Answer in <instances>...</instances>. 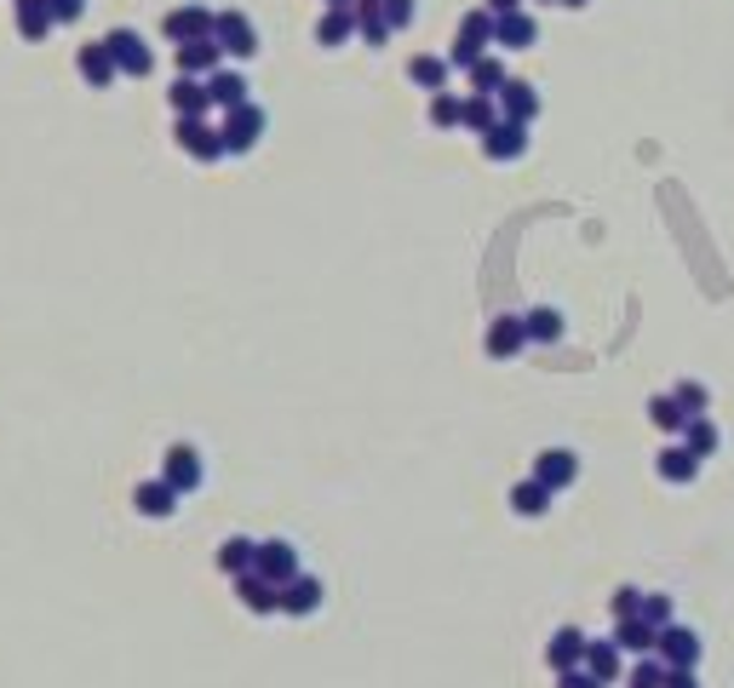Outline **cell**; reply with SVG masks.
<instances>
[{
	"instance_id": "6da1fadb",
	"label": "cell",
	"mask_w": 734,
	"mask_h": 688,
	"mask_svg": "<svg viewBox=\"0 0 734 688\" xmlns=\"http://www.w3.org/2000/svg\"><path fill=\"white\" fill-rule=\"evenodd\" d=\"M488 46H494V12H488V7H476V12L460 18V35H453L448 64H453V69H471L476 58L488 53Z\"/></svg>"
},
{
	"instance_id": "7a4b0ae2",
	"label": "cell",
	"mask_w": 734,
	"mask_h": 688,
	"mask_svg": "<svg viewBox=\"0 0 734 688\" xmlns=\"http://www.w3.org/2000/svg\"><path fill=\"white\" fill-rule=\"evenodd\" d=\"M172 138H179V149L190 161H201V167H213V161H224V133L207 121V115H179V126H172Z\"/></svg>"
},
{
	"instance_id": "3957f363",
	"label": "cell",
	"mask_w": 734,
	"mask_h": 688,
	"mask_svg": "<svg viewBox=\"0 0 734 688\" xmlns=\"http://www.w3.org/2000/svg\"><path fill=\"white\" fill-rule=\"evenodd\" d=\"M104 46H110V58H115L121 75H133V81H149V75H156V53H149V41L138 30H110Z\"/></svg>"
},
{
	"instance_id": "277c9868",
	"label": "cell",
	"mask_w": 734,
	"mask_h": 688,
	"mask_svg": "<svg viewBox=\"0 0 734 688\" xmlns=\"http://www.w3.org/2000/svg\"><path fill=\"white\" fill-rule=\"evenodd\" d=\"M264 110L259 104H241V110H224V156H247V149H259V138H264Z\"/></svg>"
},
{
	"instance_id": "5b68a950",
	"label": "cell",
	"mask_w": 734,
	"mask_h": 688,
	"mask_svg": "<svg viewBox=\"0 0 734 688\" xmlns=\"http://www.w3.org/2000/svg\"><path fill=\"white\" fill-rule=\"evenodd\" d=\"M213 41L224 46V58H259V30H252L247 12H218L213 18Z\"/></svg>"
},
{
	"instance_id": "8992f818",
	"label": "cell",
	"mask_w": 734,
	"mask_h": 688,
	"mask_svg": "<svg viewBox=\"0 0 734 688\" xmlns=\"http://www.w3.org/2000/svg\"><path fill=\"white\" fill-rule=\"evenodd\" d=\"M654 654L666 659V666H695L700 672V631H689V625H660L654 631Z\"/></svg>"
},
{
	"instance_id": "52a82bcc",
	"label": "cell",
	"mask_w": 734,
	"mask_h": 688,
	"mask_svg": "<svg viewBox=\"0 0 734 688\" xmlns=\"http://www.w3.org/2000/svg\"><path fill=\"white\" fill-rule=\"evenodd\" d=\"M213 7H195V0H190V7H172L167 18H161V35L172 41V46H184V41H201V35H213Z\"/></svg>"
},
{
	"instance_id": "ba28073f",
	"label": "cell",
	"mask_w": 734,
	"mask_h": 688,
	"mask_svg": "<svg viewBox=\"0 0 734 688\" xmlns=\"http://www.w3.org/2000/svg\"><path fill=\"white\" fill-rule=\"evenodd\" d=\"M494 104H499V121L534 126V115H540V87H534V81H505V87L494 92Z\"/></svg>"
},
{
	"instance_id": "9c48e42d",
	"label": "cell",
	"mask_w": 734,
	"mask_h": 688,
	"mask_svg": "<svg viewBox=\"0 0 734 688\" xmlns=\"http://www.w3.org/2000/svg\"><path fill=\"white\" fill-rule=\"evenodd\" d=\"M236 597H241L247 614H282V585H270L259 568L236 574Z\"/></svg>"
},
{
	"instance_id": "30bf717a",
	"label": "cell",
	"mask_w": 734,
	"mask_h": 688,
	"mask_svg": "<svg viewBox=\"0 0 734 688\" xmlns=\"http://www.w3.org/2000/svg\"><path fill=\"white\" fill-rule=\"evenodd\" d=\"M161 476H167L179 494H195L207 471H201V453H195L190 442H172V448H167V459H161Z\"/></svg>"
},
{
	"instance_id": "8fae6325",
	"label": "cell",
	"mask_w": 734,
	"mask_h": 688,
	"mask_svg": "<svg viewBox=\"0 0 734 688\" xmlns=\"http://www.w3.org/2000/svg\"><path fill=\"white\" fill-rule=\"evenodd\" d=\"M179 488H172V482L167 476H149V482H138V488H133V505H138V517H149V522H161V517H172V511H179Z\"/></svg>"
},
{
	"instance_id": "7c38bea8",
	"label": "cell",
	"mask_w": 734,
	"mask_h": 688,
	"mask_svg": "<svg viewBox=\"0 0 734 688\" xmlns=\"http://www.w3.org/2000/svg\"><path fill=\"white\" fill-rule=\"evenodd\" d=\"M534 476L545 482L551 494L574 488V482H579V453H568V448H545V453L534 459Z\"/></svg>"
},
{
	"instance_id": "4fadbf2b",
	"label": "cell",
	"mask_w": 734,
	"mask_h": 688,
	"mask_svg": "<svg viewBox=\"0 0 734 688\" xmlns=\"http://www.w3.org/2000/svg\"><path fill=\"white\" fill-rule=\"evenodd\" d=\"M75 69H81V81L98 87V92L121 81V69H115V58H110V46H104V41H87L81 53H75Z\"/></svg>"
},
{
	"instance_id": "5bb4252c",
	"label": "cell",
	"mask_w": 734,
	"mask_h": 688,
	"mask_svg": "<svg viewBox=\"0 0 734 688\" xmlns=\"http://www.w3.org/2000/svg\"><path fill=\"white\" fill-rule=\"evenodd\" d=\"M522 149H528V126L522 121H494L483 133V156L488 161H517Z\"/></svg>"
},
{
	"instance_id": "9a60e30c",
	"label": "cell",
	"mask_w": 734,
	"mask_h": 688,
	"mask_svg": "<svg viewBox=\"0 0 734 688\" xmlns=\"http://www.w3.org/2000/svg\"><path fill=\"white\" fill-rule=\"evenodd\" d=\"M534 41H540V23H534V12L494 18V46H499V53H528Z\"/></svg>"
},
{
	"instance_id": "2e32d148",
	"label": "cell",
	"mask_w": 734,
	"mask_h": 688,
	"mask_svg": "<svg viewBox=\"0 0 734 688\" xmlns=\"http://www.w3.org/2000/svg\"><path fill=\"white\" fill-rule=\"evenodd\" d=\"M700 465H705V459H695L682 442H671V448L654 453V471H660V482H671V488H689V482L700 476Z\"/></svg>"
},
{
	"instance_id": "e0dca14e",
	"label": "cell",
	"mask_w": 734,
	"mask_h": 688,
	"mask_svg": "<svg viewBox=\"0 0 734 688\" xmlns=\"http://www.w3.org/2000/svg\"><path fill=\"white\" fill-rule=\"evenodd\" d=\"M218 69H224V46L213 35L179 46V75H201V81H207V75H218Z\"/></svg>"
},
{
	"instance_id": "ac0fdd59",
	"label": "cell",
	"mask_w": 734,
	"mask_h": 688,
	"mask_svg": "<svg viewBox=\"0 0 734 688\" xmlns=\"http://www.w3.org/2000/svg\"><path fill=\"white\" fill-rule=\"evenodd\" d=\"M252 568H259L270 585H287L293 574H305V568H298V551H293L287 540H264V545H259V563H252Z\"/></svg>"
},
{
	"instance_id": "d6986e66",
	"label": "cell",
	"mask_w": 734,
	"mask_h": 688,
	"mask_svg": "<svg viewBox=\"0 0 734 688\" xmlns=\"http://www.w3.org/2000/svg\"><path fill=\"white\" fill-rule=\"evenodd\" d=\"M586 643H591V636L579 631V625H563V631H556L551 643H545L551 672H574V666H586Z\"/></svg>"
},
{
	"instance_id": "ffe728a7",
	"label": "cell",
	"mask_w": 734,
	"mask_h": 688,
	"mask_svg": "<svg viewBox=\"0 0 734 688\" xmlns=\"http://www.w3.org/2000/svg\"><path fill=\"white\" fill-rule=\"evenodd\" d=\"M167 104L179 115H213V92H207L201 75H179V81L167 87Z\"/></svg>"
},
{
	"instance_id": "44dd1931",
	"label": "cell",
	"mask_w": 734,
	"mask_h": 688,
	"mask_svg": "<svg viewBox=\"0 0 734 688\" xmlns=\"http://www.w3.org/2000/svg\"><path fill=\"white\" fill-rule=\"evenodd\" d=\"M12 23H18L23 41H46L58 30V23H53V0H12Z\"/></svg>"
},
{
	"instance_id": "7402d4cb",
	"label": "cell",
	"mask_w": 734,
	"mask_h": 688,
	"mask_svg": "<svg viewBox=\"0 0 734 688\" xmlns=\"http://www.w3.org/2000/svg\"><path fill=\"white\" fill-rule=\"evenodd\" d=\"M316 608H321V579H316V574H293V579L282 585V614L305 620V614H316Z\"/></svg>"
},
{
	"instance_id": "603a6c76",
	"label": "cell",
	"mask_w": 734,
	"mask_h": 688,
	"mask_svg": "<svg viewBox=\"0 0 734 688\" xmlns=\"http://www.w3.org/2000/svg\"><path fill=\"white\" fill-rule=\"evenodd\" d=\"M483 345H488V356H494V362H511V356L528 345V334H522V316H494Z\"/></svg>"
},
{
	"instance_id": "cb8c5ba5",
	"label": "cell",
	"mask_w": 734,
	"mask_h": 688,
	"mask_svg": "<svg viewBox=\"0 0 734 688\" xmlns=\"http://www.w3.org/2000/svg\"><path fill=\"white\" fill-rule=\"evenodd\" d=\"M586 672L609 688V683H620V672H625V654H620V643L614 636H602V643H586Z\"/></svg>"
},
{
	"instance_id": "d4e9b609",
	"label": "cell",
	"mask_w": 734,
	"mask_h": 688,
	"mask_svg": "<svg viewBox=\"0 0 734 688\" xmlns=\"http://www.w3.org/2000/svg\"><path fill=\"white\" fill-rule=\"evenodd\" d=\"M350 35H357V7H327L321 23H316V46H350Z\"/></svg>"
},
{
	"instance_id": "484cf974",
	"label": "cell",
	"mask_w": 734,
	"mask_h": 688,
	"mask_svg": "<svg viewBox=\"0 0 734 688\" xmlns=\"http://www.w3.org/2000/svg\"><path fill=\"white\" fill-rule=\"evenodd\" d=\"M207 92H213V110H241V104H252V87H247V75L241 69H218V75H207Z\"/></svg>"
},
{
	"instance_id": "4316f807",
	"label": "cell",
	"mask_w": 734,
	"mask_h": 688,
	"mask_svg": "<svg viewBox=\"0 0 734 688\" xmlns=\"http://www.w3.org/2000/svg\"><path fill=\"white\" fill-rule=\"evenodd\" d=\"M448 75H453V64L437 58V53H419V58L408 64V81H414L419 92H448Z\"/></svg>"
},
{
	"instance_id": "83f0119b",
	"label": "cell",
	"mask_w": 734,
	"mask_h": 688,
	"mask_svg": "<svg viewBox=\"0 0 734 688\" xmlns=\"http://www.w3.org/2000/svg\"><path fill=\"white\" fill-rule=\"evenodd\" d=\"M252 563H259V540H247V533H230V540L218 545V568L230 574V579H236V574H247Z\"/></svg>"
},
{
	"instance_id": "f1b7e54d",
	"label": "cell",
	"mask_w": 734,
	"mask_h": 688,
	"mask_svg": "<svg viewBox=\"0 0 734 688\" xmlns=\"http://www.w3.org/2000/svg\"><path fill=\"white\" fill-rule=\"evenodd\" d=\"M551 499H556V494L545 488V482L528 476V482H517V488H511V511H517V517H545Z\"/></svg>"
},
{
	"instance_id": "f546056e",
	"label": "cell",
	"mask_w": 734,
	"mask_h": 688,
	"mask_svg": "<svg viewBox=\"0 0 734 688\" xmlns=\"http://www.w3.org/2000/svg\"><path fill=\"white\" fill-rule=\"evenodd\" d=\"M614 643H620V654H654V625L643 620V614H631V620H620L614 625Z\"/></svg>"
},
{
	"instance_id": "4dcf8cb0",
	"label": "cell",
	"mask_w": 734,
	"mask_h": 688,
	"mask_svg": "<svg viewBox=\"0 0 734 688\" xmlns=\"http://www.w3.org/2000/svg\"><path fill=\"white\" fill-rule=\"evenodd\" d=\"M494 121H499L494 92H471V98H465V110H460V126H465V133H476V138H483Z\"/></svg>"
},
{
	"instance_id": "1f68e13d",
	"label": "cell",
	"mask_w": 734,
	"mask_h": 688,
	"mask_svg": "<svg viewBox=\"0 0 734 688\" xmlns=\"http://www.w3.org/2000/svg\"><path fill=\"white\" fill-rule=\"evenodd\" d=\"M522 334L534 339V345H556V339H563V311H551V304L528 311V316H522Z\"/></svg>"
},
{
	"instance_id": "d6a6232c",
	"label": "cell",
	"mask_w": 734,
	"mask_h": 688,
	"mask_svg": "<svg viewBox=\"0 0 734 688\" xmlns=\"http://www.w3.org/2000/svg\"><path fill=\"white\" fill-rule=\"evenodd\" d=\"M718 442H723V437H718V425L705 419V414H695L689 425H682V448H689L695 459H712V453H718Z\"/></svg>"
},
{
	"instance_id": "836d02e7",
	"label": "cell",
	"mask_w": 734,
	"mask_h": 688,
	"mask_svg": "<svg viewBox=\"0 0 734 688\" xmlns=\"http://www.w3.org/2000/svg\"><path fill=\"white\" fill-rule=\"evenodd\" d=\"M357 35L368 46H385L391 41V23H385V7H379V0H357Z\"/></svg>"
},
{
	"instance_id": "e575fe53",
	"label": "cell",
	"mask_w": 734,
	"mask_h": 688,
	"mask_svg": "<svg viewBox=\"0 0 734 688\" xmlns=\"http://www.w3.org/2000/svg\"><path fill=\"white\" fill-rule=\"evenodd\" d=\"M465 75H471V92H499L505 81H511V75H505V64H499L494 53H483V58H476Z\"/></svg>"
},
{
	"instance_id": "d590c367",
	"label": "cell",
	"mask_w": 734,
	"mask_h": 688,
	"mask_svg": "<svg viewBox=\"0 0 734 688\" xmlns=\"http://www.w3.org/2000/svg\"><path fill=\"white\" fill-rule=\"evenodd\" d=\"M648 419L666 430V437H682V425H689V414L677 407V396H648Z\"/></svg>"
},
{
	"instance_id": "8d00e7d4",
	"label": "cell",
	"mask_w": 734,
	"mask_h": 688,
	"mask_svg": "<svg viewBox=\"0 0 734 688\" xmlns=\"http://www.w3.org/2000/svg\"><path fill=\"white\" fill-rule=\"evenodd\" d=\"M625 688H666V659L660 654H643L637 666L625 672Z\"/></svg>"
},
{
	"instance_id": "74e56055",
	"label": "cell",
	"mask_w": 734,
	"mask_h": 688,
	"mask_svg": "<svg viewBox=\"0 0 734 688\" xmlns=\"http://www.w3.org/2000/svg\"><path fill=\"white\" fill-rule=\"evenodd\" d=\"M460 110H465V98L460 92H430V126H460Z\"/></svg>"
},
{
	"instance_id": "f35d334b",
	"label": "cell",
	"mask_w": 734,
	"mask_h": 688,
	"mask_svg": "<svg viewBox=\"0 0 734 688\" xmlns=\"http://www.w3.org/2000/svg\"><path fill=\"white\" fill-rule=\"evenodd\" d=\"M671 396H677V407H682V414H689V419H695V414H705V407H712V391H705L700 379H682V385H677Z\"/></svg>"
},
{
	"instance_id": "ab89813d",
	"label": "cell",
	"mask_w": 734,
	"mask_h": 688,
	"mask_svg": "<svg viewBox=\"0 0 734 688\" xmlns=\"http://www.w3.org/2000/svg\"><path fill=\"white\" fill-rule=\"evenodd\" d=\"M637 614H643L654 631H660V625L677 620V608H671V597H660V591H643V608H637Z\"/></svg>"
},
{
	"instance_id": "60d3db41",
	"label": "cell",
	"mask_w": 734,
	"mask_h": 688,
	"mask_svg": "<svg viewBox=\"0 0 734 688\" xmlns=\"http://www.w3.org/2000/svg\"><path fill=\"white\" fill-rule=\"evenodd\" d=\"M609 608H614V620H631L643 608V591H637V585H620V591L609 597Z\"/></svg>"
},
{
	"instance_id": "b9f144b4",
	"label": "cell",
	"mask_w": 734,
	"mask_h": 688,
	"mask_svg": "<svg viewBox=\"0 0 734 688\" xmlns=\"http://www.w3.org/2000/svg\"><path fill=\"white\" fill-rule=\"evenodd\" d=\"M379 7H385L391 35H396V30H408V23H414V0H379Z\"/></svg>"
},
{
	"instance_id": "7bdbcfd3",
	"label": "cell",
	"mask_w": 734,
	"mask_h": 688,
	"mask_svg": "<svg viewBox=\"0 0 734 688\" xmlns=\"http://www.w3.org/2000/svg\"><path fill=\"white\" fill-rule=\"evenodd\" d=\"M556 688H602L586 666H574V672H556Z\"/></svg>"
},
{
	"instance_id": "ee69618b",
	"label": "cell",
	"mask_w": 734,
	"mask_h": 688,
	"mask_svg": "<svg viewBox=\"0 0 734 688\" xmlns=\"http://www.w3.org/2000/svg\"><path fill=\"white\" fill-rule=\"evenodd\" d=\"M87 12V0H53V23H75Z\"/></svg>"
},
{
	"instance_id": "f6af8a7d",
	"label": "cell",
	"mask_w": 734,
	"mask_h": 688,
	"mask_svg": "<svg viewBox=\"0 0 734 688\" xmlns=\"http://www.w3.org/2000/svg\"><path fill=\"white\" fill-rule=\"evenodd\" d=\"M666 688H700L695 666H666Z\"/></svg>"
},
{
	"instance_id": "bcb514c9",
	"label": "cell",
	"mask_w": 734,
	"mask_h": 688,
	"mask_svg": "<svg viewBox=\"0 0 734 688\" xmlns=\"http://www.w3.org/2000/svg\"><path fill=\"white\" fill-rule=\"evenodd\" d=\"M483 7H488L494 18H511V12H522V0H483Z\"/></svg>"
},
{
	"instance_id": "7dc6e473",
	"label": "cell",
	"mask_w": 734,
	"mask_h": 688,
	"mask_svg": "<svg viewBox=\"0 0 734 688\" xmlns=\"http://www.w3.org/2000/svg\"><path fill=\"white\" fill-rule=\"evenodd\" d=\"M556 7H568V12H579V7H591V0H556Z\"/></svg>"
},
{
	"instance_id": "c3c4849f",
	"label": "cell",
	"mask_w": 734,
	"mask_h": 688,
	"mask_svg": "<svg viewBox=\"0 0 734 688\" xmlns=\"http://www.w3.org/2000/svg\"><path fill=\"white\" fill-rule=\"evenodd\" d=\"M327 7H357V0H327Z\"/></svg>"
},
{
	"instance_id": "681fc988",
	"label": "cell",
	"mask_w": 734,
	"mask_h": 688,
	"mask_svg": "<svg viewBox=\"0 0 734 688\" xmlns=\"http://www.w3.org/2000/svg\"><path fill=\"white\" fill-rule=\"evenodd\" d=\"M545 7H556V0H545Z\"/></svg>"
}]
</instances>
